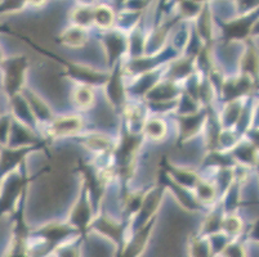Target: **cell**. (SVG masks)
Wrapping results in <instances>:
<instances>
[{
  "label": "cell",
  "mask_w": 259,
  "mask_h": 257,
  "mask_svg": "<svg viewBox=\"0 0 259 257\" xmlns=\"http://www.w3.org/2000/svg\"><path fill=\"white\" fill-rule=\"evenodd\" d=\"M80 126H81V122L77 117H62V119L54 121L51 127V131L52 134L58 136L70 135V134L76 133Z\"/></svg>",
  "instance_id": "6da1fadb"
},
{
  "label": "cell",
  "mask_w": 259,
  "mask_h": 257,
  "mask_svg": "<svg viewBox=\"0 0 259 257\" xmlns=\"http://www.w3.org/2000/svg\"><path fill=\"white\" fill-rule=\"evenodd\" d=\"M65 41L71 46H81L87 39V35L83 28H70L65 35Z\"/></svg>",
  "instance_id": "7a4b0ae2"
},
{
  "label": "cell",
  "mask_w": 259,
  "mask_h": 257,
  "mask_svg": "<svg viewBox=\"0 0 259 257\" xmlns=\"http://www.w3.org/2000/svg\"><path fill=\"white\" fill-rule=\"evenodd\" d=\"M94 21L98 23L102 27H110V25L112 23V12L107 8V7H100V8L96 9L93 14Z\"/></svg>",
  "instance_id": "3957f363"
},
{
  "label": "cell",
  "mask_w": 259,
  "mask_h": 257,
  "mask_svg": "<svg viewBox=\"0 0 259 257\" xmlns=\"http://www.w3.org/2000/svg\"><path fill=\"white\" fill-rule=\"evenodd\" d=\"M75 100L80 107H89L93 102V91L89 88H79L75 93Z\"/></svg>",
  "instance_id": "277c9868"
},
{
  "label": "cell",
  "mask_w": 259,
  "mask_h": 257,
  "mask_svg": "<svg viewBox=\"0 0 259 257\" xmlns=\"http://www.w3.org/2000/svg\"><path fill=\"white\" fill-rule=\"evenodd\" d=\"M146 130H147V134L151 138L159 139L164 135L165 133V125L162 124L161 121H157V120H154V121H150L146 126Z\"/></svg>",
  "instance_id": "5b68a950"
}]
</instances>
